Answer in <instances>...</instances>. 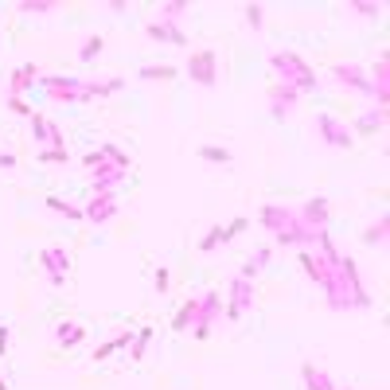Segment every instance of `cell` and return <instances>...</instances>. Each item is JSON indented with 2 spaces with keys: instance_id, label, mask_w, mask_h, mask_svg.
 Here are the masks:
<instances>
[{
  "instance_id": "obj_22",
  "label": "cell",
  "mask_w": 390,
  "mask_h": 390,
  "mask_svg": "<svg viewBox=\"0 0 390 390\" xmlns=\"http://www.w3.org/2000/svg\"><path fill=\"white\" fill-rule=\"evenodd\" d=\"M117 90H125V78H94V82H86V94H90V102H98V98H109V94H117Z\"/></svg>"
},
{
  "instance_id": "obj_5",
  "label": "cell",
  "mask_w": 390,
  "mask_h": 390,
  "mask_svg": "<svg viewBox=\"0 0 390 390\" xmlns=\"http://www.w3.org/2000/svg\"><path fill=\"white\" fill-rule=\"evenodd\" d=\"M187 78H192V86H219V55L211 47H199L187 55Z\"/></svg>"
},
{
  "instance_id": "obj_30",
  "label": "cell",
  "mask_w": 390,
  "mask_h": 390,
  "mask_svg": "<svg viewBox=\"0 0 390 390\" xmlns=\"http://www.w3.org/2000/svg\"><path fill=\"white\" fill-rule=\"evenodd\" d=\"M141 78H145V82H172V78H176V67H164V63H148V67H141Z\"/></svg>"
},
{
  "instance_id": "obj_42",
  "label": "cell",
  "mask_w": 390,
  "mask_h": 390,
  "mask_svg": "<svg viewBox=\"0 0 390 390\" xmlns=\"http://www.w3.org/2000/svg\"><path fill=\"white\" fill-rule=\"evenodd\" d=\"M340 390H355V387H340Z\"/></svg>"
},
{
  "instance_id": "obj_14",
  "label": "cell",
  "mask_w": 390,
  "mask_h": 390,
  "mask_svg": "<svg viewBox=\"0 0 390 390\" xmlns=\"http://www.w3.org/2000/svg\"><path fill=\"white\" fill-rule=\"evenodd\" d=\"M125 180V168H114V164H98L90 172V195H114V187Z\"/></svg>"
},
{
  "instance_id": "obj_25",
  "label": "cell",
  "mask_w": 390,
  "mask_h": 390,
  "mask_svg": "<svg viewBox=\"0 0 390 390\" xmlns=\"http://www.w3.org/2000/svg\"><path fill=\"white\" fill-rule=\"evenodd\" d=\"M187 8H192L187 0H164V4L156 8V20H160V24H176V20L187 16Z\"/></svg>"
},
{
  "instance_id": "obj_40",
  "label": "cell",
  "mask_w": 390,
  "mask_h": 390,
  "mask_svg": "<svg viewBox=\"0 0 390 390\" xmlns=\"http://www.w3.org/2000/svg\"><path fill=\"white\" fill-rule=\"evenodd\" d=\"M16 164V156H8V153H0V168H12Z\"/></svg>"
},
{
  "instance_id": "obj_21",
  "label": "cell",
  "mask_w": 390,
  "mask_h": 390,
  "mask_svg": "<svg viewBox=\"0 0 390 390\" xmlns=\"http://www.w3.org/2000/svg\"><path fill=\"white\" fill-rule=\"evenodd\" d=\"M129 343H133V332H117L114 340L98 343L94 348V363H106L109 355H117V351H129Z\"/></svg>"
},
{
  "instance_id": "obj_29",
  "label": "cell",
  "mask_w": 390,
  "mask_h": 390,
  "mask_svg": "<svg viewBox=\"0 0 390 390\" xmlns=\"http://www.w3.org/2000/svg\"><path fill=\"white\" fill-rule=\"evenodd\" d=\"M343 8H348V16H363V20H370V16H379V12H382V0H348Z\"/></svg>"
},
{
  "instance_id": "obj_16",
  "label": "cell",
  "mask_w": 390,
  "mask_h": 390,
  "mask_svg": "<svg viewBox=\"0 0 390 390\" xmlns=\"http://www.w3.org/2000/svg\"><path fill=\"white\" fill-rule=\"evenodd\" d=\"M36 82H39V67H36V63H20V67L12 70V78H8V94L24 98Z\"/></svg>"
},
{
  "instance_id": "obj_37",
  "label": "cell",
  "mask_w": 390,
  "mask_h": 390,
  "mask_svg": "<svg viewBox=\"0 0 390 390\" xmlns=\"http://www.w3.org/2000/svg\"><path fill=\"white\" fill-rule=\"evenodd\" d=\"M98 164H106V156H102V145H98L94 153H86V156H82V168H86V172H94Z\"/></svg>"
},
{
  "instance_id": "obj_8",
  "label": "cell",
  "mask_w": 390,
  "mask_h": 390,
  "mask_svg": "<svg viewBox=\"0 0 390 390\" xmlns=\"http://www.w3.org/2000/svg\"><path fill=\"white\" fill-rule=\"evenodd\" d=\"M297 223L312 226V231H328V223H332V203L324 199V195H312V199H304V203L297 207Z\"/></svg>"
},
{
  "instance_id": "obj_4",
  "label": "cell",
  "mask_w": 390,
  "mask_h": 390,
  "mask_svg": "<svg viewBox=\"0 0 390 390\" xmlns=\"http://www.w3.org/2000/svg\"><path fill=\"white\" fill-rule=\"evenodd\" d=\"M312 129H316V136H320V141H324L328 148H336V153H343V148H351V145H355V136H351V129L343 125V121H340L336 114H328V109L312 117Z\"/></svg>"
},
{
  "instance_id": "obj_39",
  "label": "cell",
  "mask_w": 390,
  "mask_h": 390,
  "mask_svg": "<svg viewBox=\"0 0 390 390\" xmlns=\"http://www.w3.org/2000/svg\"><path fill=\"white\" fill-rule=\"evenodd\" d=\"M12 348V332H8V324H0V355Z\"/></svg>"
},
{
  "instance_id": "obj_3",
  "label": "cell",
  "mask_w": 390,
  "mask_h": 390,
  "mask_svg": "<svg viewBox=\"0 0 390 390\" xmlns=\"http://www.w3.org/2000/svg\"><path fill=\"white\" fill-rule=\"evenodd\" d=\"M254 301H258V289H254V281H246V277H238V273H234L231 285H226V297H223V316H226V320H242L246 312L254 309Z\"/></svg>"
},
{
  "instance_id": "obj_23",
  "label": "cell",
  "mask_w": 390,
  "mask_h": 390,
  "mask_svg": "<svg viewBox=\"0 0 390 390\" xmlns=\"http://www.w3.org/2000/svg\"><path fill=\"white\" fill-rule=\"evenodd\" d=\"M47 211H55L58 219H67V223H82V207L63 199V195H47Z\"/></svg>"
},
{
  "instance_id": "obj_33",
  "label": "cell",
  "mask_w": 390,
  "mask_h": 390,
  "mask_svg": "<svg viewBox=\"0 0 390 390\" xmlns=\"http://www.w3.org/2000/svg\"><path fill=\"white\" fill-rule=\"evenodd\" d=\"M242 16H246V28L250 31H262L265 28V12H262V4H242Z\"/></svg>"
},
{
  "instance_id": "obj_35",
  "label": "cell",
  "mask_w": 390,
  "mask_h": 390,
  "mask_svg": "<svg viewBox=\"0 0 390 390\" xmlns=\"http://www.w3.org/2000/svg\"><path fill=\"white\" fill-rule=\"evenodd\" d=\"M39 160H43V164H67V160H70V153H67V148H39Z\"/></svg>"
},
{
  "instance_id": "obj_18",
  "label": "cell",
  "mask_w": 390,
  "mask_h": 390,
  "mask_svg": "<svg viewBox=\"0 0 390 390\" xmlns=\"http://www.w3.org/2000/svg\"><path fill=\"white\" fill-rule=\"evenodd\" d=\"M382 125H387V109H382V106H370L367 109V114H359V117H355V121H351V136H355V133H359V136H367V133H379V129Z\"/></svg>"
},
{
  "instance_id": "obj_6",
  "label": "cell",
  "mask_w": 390,
  "mask_h": 390,
  "mask_svg": "<svg viewBox=\"0 0 390 390\" xmlns=\"http://www.w3.org/2000/svg\"><path fill=\"white\" fill-rule=\"evenodd\" d=\"M195 312H199V320L192 328V340H207L214 328V320L223 316V292L219 289H207L203 297H195Z\"/></svg>"
},
{
  "instance_id": "obj_10",
  "label": "cell",
  "mask_w": 390,
  "mask_h": 390,
  "mask_svg": "<svg viewBox=\"0 0 390 390\" xmlns=\"http://www.w3.org/2000/svg\"><path fill=\"white\" fill-rule=\"evenodd\" d=\"M258 223L265 226V234H281L289 231V226H297V207H281V203H265L262 211H258Z\"/></svg>"
},
{
  "instance_id": "obj_19",
  "label": "cell",
  "mask_w": 390,
  "mask_h": 390,
  "mask_svg": "<svg viewBox=\"0 0 390 390\" xmlns=\"http://www.w3.org/2000/svg\"><path fill=\"white\" fill-rule=\"evenodd\" d=\"M82 340H86V328H82L78 320H58V324H55V343H58L63 351L78 348Z\"/></svg>"
},
{
  "instance_id": "obj_1",
  "label": "cell",
  "mask_w": 390,
  "mask_h": 390,
  "mask_svg": "<svg viewBox=\"0 0 390 390\" xmlns=\"http://www.w3.org/2000/svg\"><path fill=\"white\" fill-rule=\"evenodd\" d=\"M270 70L277 75V82H285V86H292L297 94H316V70L304 63L297 51H273L270 55Z\"/></svg>"
},
{
  "instance_id": "obj_34",
  "label": "cell",
  "mask_w": 390,
  "mask_h": 390,
  "mask_svg": "<svg viewBox=\"0 0 390 390\" xmlns=\"http://www.w3.org/2000/svg\"><path fill=\"white\" fill-rule=\"evenodd\" d=\"M28 121H31V136H36V145L43 148V141H47V117L39 114V109H31Z\"/></svg>"
},
{
  "instance_id": "obj_11",
  "label": "cell",
  "mask_w": 390,
  "mask_h": 390,
  "mask_svg": "<svg viewBox=\"0 0 390 390\" xmlns=\"http://www.w3.org/2000/svg\"><path fill=\"white\" fill-rule=\"evenodd\" d=\"M250 226V219H234V223H219V226H211V231L199 238V250L203 254H211V250H219V246H226V242H234L238 234Z\"/></svg>"
},
{
  "instance_id": "obj_9",
  "label": "cell",
  "mask_w": 390,
  "mask_h": 390,
  "mask_svg": "<svg viewBox=\"0 0 390 390\" xmlns=\"http://www.w3.org/2000/svg\"><path fill=\"white\" fill-rule=\"evenodd\" d=\"M39 265H43V273H47V281L55 285H67V273H70V254L63 250V246H47V250L39 254Z\"/></svg>"
},
{
  "instance_id": "obj_24",
  "label": "cell",
  "mask_w": 390,
  "mask_h": 390,
  "mask_svg": "<svg viewBox=\"0 0 390 390\" xmlns=\"http://www.w3.org/2000/svg\"><path fill=\"white\" fill-rule=\"evenodd\" d=\"M387 238H390V211H382L379 219L363 231V242H367V246H382Z\"/></svg>"
},
{
  "instance_id": "obj_13",
  "label": "cell",
  "mask_w": 390,
  "mask_h": 390,
  "mask_svg": "<svg viewBox=\"0 0 390 390\" xmlns=\"http://www.w3.org/2000/svg\"><path fill=\"white\" fill-rule=\"evenodd\" d=\"M265 98H270V114L277 117V121H285V117H289V109L301 102V94H297L292 86H285V82H273V86L265 90Z\"/></svg>"
},
{
  "instance_id": "obj_17",
  "label": "cell",
  "mask_w": 390,
  "mask_h": 390,
  "mask_svg": "<svg viewBox=\"0 0 390 390\" xmlns=\"http://www.w3.org/2000/svg\"><path fill=\"white\" fill-rule=\"evenodd\" d=\"M301 382H304V390H340V382L332 379L324 367H316V363H301Z\"/></svg>"
},
{
  "instance_id": "obj_38",
  "label": "cell",
  "mask_w": 390,
  "mask_h": 390,
  "mask_svg": "<svg viewBox=\"0 0 390 390\" xmlns=\"http://www.w3.org/2000/svg\"><path fill=\"white\" fill-rule=\"evenodd\" d=\"M8 109H12V114H20V117H28V114H31V106L24 102V98H16V94H8Z\"/></svg>"
},
{
  "instance_id": "obj_31",
  "label": "cell",
  "mask_w": 390,
  "mask_h": 390,
  "mask_svg": "<svg viewBox=\"0 0 390 390\" xmlns=\"http://www.w3.org/2000/svg\"><path fill=\"white\" fill-rule=\"evenodd\" d=\"M102 47H106V39L102 36H90L82 47H78V63H94L98 55H102Z\"/></svg>"
},
{
  "instance_id": "obj_20",
  "label": "cell",
  "mask_w": 390,
  "mask_h": 390,
  "mask_svg": "<svg viewBox=\"0 0 390 390\" xmlns=\"http://www.w3.org/2000/svg\"><path fill=\"white\" fill-rule=\"evenodd\" d=\"M273 262V246H258V250L250 254L242 262V270H238V277H246V281H258V273L265 270V265Z\"/></svg>"
},
{
  "instance_id": "obj_12",
  "label": "cell",
  "mask_w": 390,
  "mask_h": 390,
  "mask_svg": "<svg viewBox=\"0 0 390 390\" xmlns=\"http://www.w3.org/2000/svg\"><path fill=\"white\" fill-rule=\"evenodd\" d=\"M114 214H117V199H114V195H90L86 203H82V223L102 226V223H109Z\"/></svg>"
},
{
  "instance_id": "obj_28",
  "label": "cell",
  "mask_w": 390,
  "mask_h": 390,
  "mask_svg": "<svg viewBox=\"0 0 390 390\" xmlns=\"http://www.w3.org/2000/svg\"><path fill=\"white\" fill-rule=\"evenodd\" d=\"M16 12H24V16H51V12H58V0H20Z\"/></svg>"
},
{
  "instance_id": "obj_32",
  "label": "cell",
  "mask_w": 390,
  "mask_h": 390,
  "mask_svg": "<svg viewBox=\"0 0 390 390\" xmlns=\"http://www.w3.org/2000/svg\"><path fill=\"white\" fill-rule=\"evenodd\" d=\"M199 160H207V164H231V148H223V145H203V148H199Z\"/></svg>"
},
{
  "instance_id": "obj_41",
  "label": "cell",
  "mask_w": 390,
  "mask_h": 390,
  "mask_svg": "<svg viewBox=\"0 0 390 390\" xmlns=\"http://www.w3.org/2000/svg\"><path fill=\"white\" fill-rule=\"evenodd\" d=\"M0 390H8V379H4V375H0Z\"/></svg>"
},
{
  "instance_id": "obj_7",
  "label": "cell",
  "mask_w": 390,
  "mask_h": 390,
  "mask_svg": "<svg viewBox=\"0 0 390 390\" xmlns=\"http://www.w3.org/2000/svg\"><path fill=\"white\" fill-rule=\"evenodd\" d=\"M328 75H332V82H336L340 90L375 98V90H370V78H367V67H359V63H336Z\"/></svg>"
},
{
  "instance_id": "obj_27",
  "label": "cell",
  "mask_w": 390,
  "mask_h": 390,
  "mask_svg": "<svg viewBox=\"0 0 390 390\" xmlns=\"http://www.w3.org/2000/svg\"><path fill=\"white\" fill-rule=\"evenodd\" d=\"M153 336H156L153 328L133 332V343H129V363H141V359H145V351H148V343H153Z\"/></svg>"
},
{
  "instance_id": "obj_15",
  "label": "cell",
  "mask_w": 390,
  "mask_h": 390,
  "mask_svg": "<svg viewBox=\"0 0 390 390\" xmlns=\"http://www.w3.org/2000/svg\"><path fill=\"white\" fill-rule=\"evenodd\" d=\"M145 36L153 39V43H168V47H187V31L180 28V24H160V20H153V24H145Z\"/></svg>"
},
{
  "instance_id": "obj_26",
  "label": "cell",
  "mask_w": 390,
  "mask_h": 390,
  "mask_svg": "<svg viewBox=\"0 0 390 390\" xmlns=\"http://www.w3.org/2000/svg\"><path fill=\"white\" fill-rule=\"evenodd\" d=\"M195 320H199V312H195V297H192V301H184V304H180V312L172 316V328L176 332H192Z\"/></svg>"
},
{
  "instance_id": "obj_2",
  "label": "cell",
  "mask_w": 390,
  "mask_h": 390,
  "mask_svg": "<svg viewBox=\"0 0 390 390\" xmlns=\"http://www.w3.org/2000/svg\"><path fill=\"white\" fill-rule=\"evenodd\" d=\"M36 86L43 90V94H47L51 102H63V106H82V102H90L86 82H82V78H67V75H39Z\"/></svg>"
},
{
  "instance_id": "obj_36",
  "label": "cell",
  "mask_w": 390,
  "mask_h": 390,
  "mask_svg": "<svg viewBox=\"0 0 390 390\" xmlns=\"http://www.w3.org/2000/svg\"><path fill=\"white\" fill-rule=\"evenodd\" d=\"M153 285H156V292H168V289H172V270H168V265H156V270H153Z\"/></svg>"
}]
</instances>
